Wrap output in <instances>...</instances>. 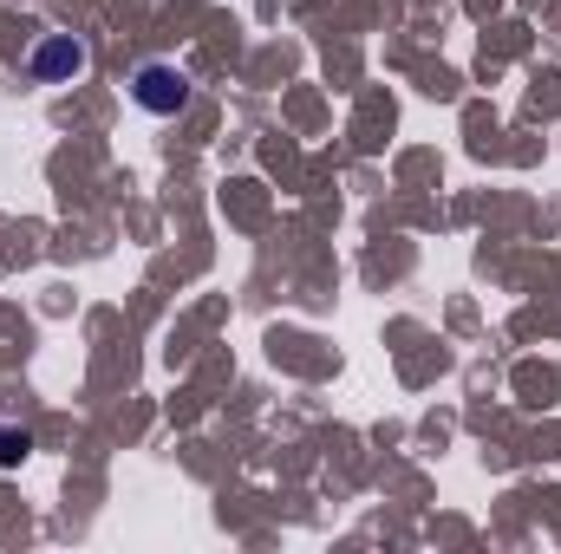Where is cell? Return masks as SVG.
Masks as SVG:
<instances>
[{
	"instance_id": "cell-2",
	"label": "cell",
	"mask_w": 561,
	"mask_h": 554,
	"mask_svg": "<svg viewBox=\"0 0 561 554\" xmlns=\"http://www.w3.org/2000/svg\"><path fill=\"white\" fill-rule=\"evenodd\" d=\"M131 99H138L150 118H176V112L190 105V72H176V66L150 59V66L131 72Z\"/></svg>"
},
{
	"instance_id": "cell-3",
	"label": "cell",
	"mask_w": 561,
	"mask_h": 554,
	"mask_svg": "<svg viewBox=\"0 0 561 554\" xmlns=\"http://www.w3.org/2000/svg\"><path fill=\"white\" fill-rule=\"evenodd\" d=\"M33 457V430H20V424H0V470H20Z\"/></svg>"
},
{
	"instance_id": "cell-1",
	"label": "cell",
	"mask_w": 561,
	"mask_h": 554,
	"mask_svg": "<svg viewBox=\"0 0 561 554\" xmlns=\"http://www.w3.org/2000/svg\"><path fill=\"white\" fill-rule=\"evenodd\" d=\"M85 66H92V53H85L79 33H39L33 53H26V72H33L39 85H72Z\"/></svg>"
}]
</instances>
